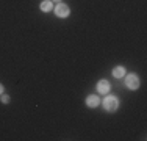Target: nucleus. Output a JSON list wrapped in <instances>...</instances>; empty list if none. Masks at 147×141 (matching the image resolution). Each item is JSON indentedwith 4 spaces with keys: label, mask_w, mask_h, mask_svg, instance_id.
<instances>
[{
    "label": "nucleus",
    "mask_w": 147,
    "mask_h": 141,
    "mask_svg": "<svg viewBox=\"0 0 147 141\" xmlns=\"http://www.w3.org/2000/svg\"><path fill=\"white\" fill-rule=\"evenodd\" d=\"M125 85H127L128 89L136 91L139 88V85H141V82H139V77L136 75V74H128V75L125 77Z\"/></svg>",
    "instance_id": "1"
},
{
    "label": "nucleus",
    "mask_w": 147,
    "mask_h": 141,
    "mask_svg": "<svg viewBox=\"0 0 147 141\" xmlns=\"http://www.w3.org/2000/svg\"><path fill=\"white\" fill-rule=\"evenodd\" d=\"M103 107H105V110H107V111H116L117 107H119L117 97L116 96H108L103 100Z\"/></svg>",
    "instance_id": "2"
},
{
    "label": "nucleus",
    "mask_w": 147,
    "mask_h": 141,
    "mask_svg": "<svg viewBox=\"0 0 147 141\" xmlns=\"http://www.w3.org/2000/svg\"><path fill=\"white\" fill-rule=\"evenodd\" d=\"M69 13H71V9H69V6L66 5V3H58V5L55 6V14H57L58 17H67Z\"/></svg>",
    "instance_id": "3"
},
{
    "label": "nucleus",
    "mask_w": 147,
    "mask_h": 141,
    "mask_svg": "<svg viewBox=\"0 0 147 141\" xmlns=\"http://www.w3.org/2000/svg\"><path fill=\"white\" fill-rule=\"evenodd\" d=\"M97 91H99L100 94H107L108 91H110V82H108V80H100V82H97Z\"/></svg>",
    "instance_id": "4"
},
{
    "label": "nucleus",
    "mask_w": 147,
    "mask_h": 141,
    "mask_svg": "<svg viewBox=\"0 0 147 141\" xmlns=\"http://www.w3.org/2000/svg\"><path fill=\"white\" fill-rule=\"evenodd\" d=\"M86 105L88 107H91V108H96V107H99L100 105V97L99 96H88L86 97Z\"/></svg>",
    "instance_id": "5"
},
{
    "label": "nucleus",
    "mask_w": 147,
    "mask_h": 141,
    "mask_svg": "<svg viewBox=\"0 0 147 141\" xmlns=\"http://www.w3.org/2000/svg\"><path fill=\"white\" fill-rule=\"evenodd\" d=\"M39 8H41V11H44V13H50L52 9H53V3H52V0H44V2H41Z\"/></svg>",
    "instance_id": "6"
},
{
    "label": "nucleus",
    "mask_w": 147,
    "mask_h": 141,
    "mask_svg": "<svg viewBox=\"0 0 147 141\" xmlns=\"http://www.w3.org/2000/svg\"><path fill=\"white\" fill-rule=\"evenodd\" d=\"M113 75L116 77V79H122V77L125 75V68L124 66H116V68L113 69Z\"/></svg>",
    "instance_id": "7"
},
{
    "label": "nucleus",
    "mask_w": 147,
    "mask_h": 141,
    "mask_svg": "<svg viewBox=\"0 0 147 141\" xmlns=\"http://www.w3.org/2000/svg\"><path fill=\"white\" fill-rule=\"evenodd\" d=\"M9 100H11L9 96H6V94H3V96H2V104H9Z\"/></svg>",
    "instance_id": "8"
},
{
    "label": "nucleus",
    "mask_w": 147,
    "mask_h": 141,
    "mask_svg": "<svg viewBox=\"0 0 147 141\" xmlns=\"http://www.w3.org/2000/svg\"><path fill=\"white\" fill-rule=\"evenodd\" d=\"M2 93H3V85L0 83V94H2Z\"/></svg>",
    "instance_id": "9"
},
{
    "label": "nucleus",
    "mask_w": 147,
    "mask_h": 141,
    "mask_svg": "<svg viewBox=\"0 0 147 141\" xmlns=\"http://www.w3.org/2000/svg\"><path fill=\"white\" fill-rule=\"evenodd\" d=\"M52 2H59V0H52Z\"/></svg>",
    "instance_id": "10"
}]
</instances>
